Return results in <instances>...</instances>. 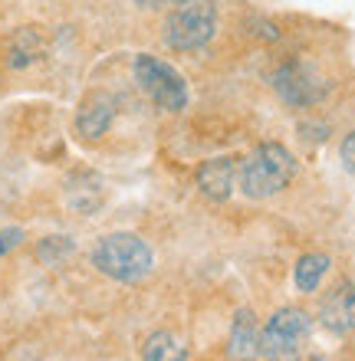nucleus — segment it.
Returning a JSON list of instances; mask_svg holds the SVG:
<instances>
[{"mask_svg":"<svg viewBox=\"0 0 355 361\" xmlns=\"http://www.w3.org/2000/svg\"><path fill=\"white\" fill-rule=\"evenodd\" d=\"M296 174L293 154L279 142H263L247 154V161L237 168V188L250 200H267L287 188Z\"/></svg>","mask_w":355,"mask_h":361,"instance_id":"obj_1","label":"nucleus"},{"mask_svg":"<svg viewBox=\"0 0 355 361\" xmlns=\"http://www.w3.org/2000/svg\"><path fill=\"white\" fill-rule=\"evenodd\" d=\"M92 267L116 283H142L155 267V253L138 233H109L92 247Z\"/></svg>","mask_w":355,"mask_h":361,"instance_id":"obj_2","label":"nucleus"},{"mask_svg":"<svg viewBox=\"0 0 355 361\" xmlns=\"http://www.w3.org/2000/svg\"><path fill=\"white\" fill-rule=\"evenodd\" d=\"M217 33V7L211 0H184L164 17V43L174 53H198Z\"/></svg>","mask_w":355,"mask_h":361,"instance_id":"obj_3","label":"nucleus"},{"mask_svg":"<svg viewBox=\"0 0 355 361\" xmlns=\"http://www.w3.org/2000/svg\"><path fill=\"white\" fill-rule=\"evenodd\" d=\"M309 332H313V319L296 305H287L267 319L260 329V358L263 361H296L303 355Z\"/></svg>","mask_w":355,"mask_h":361,"instance_id":"obj_4","label":"nucleus"},{"mask_svg":"<svg viewBox=\"0 0 355 361\" xmlns=\"http://www.w3.org/2000/svg\"><path fill=\"white\" fill-rule=\"evenodd\" d=\"M135 82L148 99H152L162 112H181L188 105V82L172 63H164L158 56H148V53H138L132 63Z\"/></svg>","mask_w":355,"mask_h":361,"instance_id":"obj_5","label":"nucleus"},{"mask_svg":"<svg viewBox=\"0 0 355 361\" xmlns=\"http://www.w3.org/2000/svg\"><path fill=\"white\" fill-rule=\"evenodd\" d=\"M273 89L287 105L293 109H309L326 95V82L316 69L303 63V59H287L283 66L273 73Z\"/></svg>","mask_w":355,"mask_h":361,"instance_id":"obj_6","label":"nucleus"},{"mask_svg":"<svg viewBox=\"0 0 355 361\" xmlns=\"http://www.w3.org/2000/svg\"><path fill=\"white\" fill-rule=\"evenodd\" d=\"M116 122V99L109 92H89L76 109V135L83 142H96Z\"/></svg>","mask_w":355,"mask_h":361,"instance_id":"obj_7","label":"nucleus"},{"mask_svg":"<svg viewBox=\"0 0 355 361\" xmlns=\"http://www.w3.org/2000/svg\"><path fill=\"white\" fill-rule=\"evenodd\" d=\"M47 56V37L40 27H17L4 39V63L7 69H30Z\"/></svg>","mask_w":355,"mask_h":361,"instance_id":"obj_8","label":"nucleus"},{"mask_svg":"<svg viewBox=\"0 0 355 361\" xmlns=\"http://www.w3.org/2000/svg\"><path fill=\"white\" fill-rule=\"evenodd\" d=\"M319 322L332 335H349L355 332V286L342 283L323 299L319 309Z\"/></svg>","mask_w":355,"mask_h":361,"instance_id":"obj_9","label":"nucleus"},{"mask_svg":"<svg viewBox=\"0 0 355 361\" xmlns=\"http://www.w3.org/2000/svg\"><path fill=\"white\" fill-rule=\"evenodd\" d=\"M234 184H237V158H231V154H217L198 168V188L204 197L217 200V204L231 197Z\"/></svg>","mask_w":355,"mask_h":361,"instance_id":"obj_10","label":"nucleus"},{"mask_svg":"<svg viewBox=\"0 0 355 361\" xmlns=\"http://www.w3.org/2000/svg\"><path fill=\"white\" fill-rule=\"evenodd\" d=\"M227 358L231 361H257L260 358V325L253 309H240L231 322L227 338Z\"/></svg>","mask_w":355,"mask_h":361,"instance_id":"obj_11","label":"nucleus"},{"mask_svg":"<svg viewBox=\"0 0 355 361\" xmlns=\"http://www.w3.org/2000/svg\"><path fill=\"white\" fill-rule=\"evenodd\" d=\"M332 259L326 253H306V257L296 263V273H293V283H296L299 293H316L323 279H326Z\"/></svg>","mask_w":355,"mask_h":361,"instance_id":"obj_12","label":"nucleus"},{"mask_svg":"<svg viewBox=\"0 0 355 361\" xmlns=\"http://www.w3.org/2000/svg\"><path fill=\"white\" fill-rule=\"evenodd\" d=\"M142 361H188V348L172 332H155L142 345Z\"/></svg>","mask_w":355,"mask_h":361,"instance_id":"obj_13","label":"nucleus"},{"mask_svg":"<svg viewBox=\"0 0 355 361\" xmlns=\"http://www.w3.org/2000/svg\"><path fill=\"white\" fill-rule=\"evenodd\" d=\"M73 253H76L73 237H43L37 243V259L43 267H63Z\"/></svg>","mask_w":355,"mask_h":361,"instance_id":"obj_14","label":"nucleus"},{"mask_svg":"<svg viewBox=\"0 0 355 361\" xmlns=\"http://www.w3.org/2000/svg\"><path fill=\"white\" fill-rule=\"evenodd\" d=\"M99 200H102V188H99L96 178H89L86 184H73L69 188V207L76 210V214H92L99 207Z\"/></svg>","mask_w":355,"mask_h":361,"instance_id":"obj_15","label":"nucleus"},{"mask_svg":"<svg viewBox=\"0 0 355 361\" xmlns=\"http://www.w3.org/2000/svg\"><path fill=\"white\" fill-rule=\"evenodd\" d=\"M23 243V230L20 227H7L0 230V257H7V253H13V250Z\"/></svg>","mask_w":355,"mask_h":361,"instance_id":"obj_16","label":"nucleus"},{"mask_svg":"<svg viewBox=\"0 0 355 361\" xmlns=\"http://www.w3.org/2000/svg\"><path fill=\"white\" fill-rule=\"evenodd\" d=\"M339 158H342V164H346V171H349V174H355V132H349L346 138H342Z\"/></svg>","mask_w":355,"mask_h":361,"instance_id":"obj_17","label":"nucleus"},{"mask_svg":"<svg viewBox=\"0 0 355 361\" xmlns=\"http://www.w3.org/2000/svg\"><path fill=\"white\" fill-rule=\"evenodd\" d=\"M168 4H184V0H164V7H168Z\"/></svg>","mask_w":355,"mask_h":361,"instance_id":"obj_18","label":"nucleus"}]
</instances>
